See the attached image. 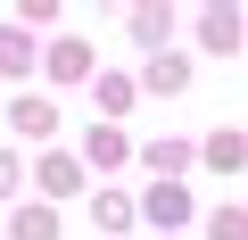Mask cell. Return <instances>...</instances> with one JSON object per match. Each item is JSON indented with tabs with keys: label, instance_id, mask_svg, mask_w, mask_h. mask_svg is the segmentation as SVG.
<instances>
[{
	"label": "cell",
	"instance_id": "cell-1",
	"mask_svg": "<svg viewBox=\"0 0 248 240\" xmlns=\"http://www.w3.org/2000/svg\"><path fill=\"white\" fill-rule=\"evenodd\" d=\"M9 133H17V141H50V133H58V108H50L42 91H17V99H9Z\"/></svg>",
	"mask_w": 248,
	"mask_h": 240
},
{
	"label": "cell",
	"instance_id": "cell-2",
	"mask_svg": "<svg viewBox=\"0 0 248 240\" xmlns=\"http://www.w3.org/2000/svg\"><path fill=\"white\" fill-rule=\"evenodd\" d=\"M199 42H207L215 58H232V50L248 42V17H240V9H199Z\"/></svg>",
	"mask_w": 248,
	"mask_h": 240
},
{
	"label": "cell",
	"instance_id": "cell-3",
	"mask_svg": "<svg viewBox=\"0 0 248 240\" xmlns=\"http://www.w3.org/2000/svg\"><path fill=\"white\" fill-rule=\"evenodd\" d=\"M141 215H149L157 232H174V224H190V191H182V182H149V199H141Z\"/></svg>",
	"mask_w": 248,
	"mask_h": 240
},
{
	"label": "cell",
	"instance_id": "cell-4",
	"mask_svg": "<svg viewBox=\"0 0 248 240\" xmlns=\"http://www.w3.org/2000/svg\"><path fill=\"white\" fill-rule=\"evenodd\" d=\"M141 83H149V91H190V58H182V50H149Z\"/></svg>",
	"mask_w": 248,
	"mask_h": 240
},
{
	"label": "cell",
	"instance_id": "cell-5",
	"mask_svg": "<svg viewBox=\"0 0 248 240\" xmlns=\"http://www.w3.org/2000/svg\"><path fill=\"white\" fill-rule=\"evenodd\" d=\"M199 166H215V174H240V166H248V141L223 125V133H207V141H199Z\"/></svg>",
	"mask_w": 248,
	"mask_h": 240
},
{
	"label": "cell",
	"instance_id": "cell-6",
	"mask_svg": "<svg viewBox=\"0 0 248 240\" xmlns=\"http://www.w3.org/2000/svg\"><path fill=\"white\" fill-rule=\"evenodd\" d=\"M33 182H42V199H75V191H83V166H75V158H58V149H50V158H42V166H33Z\"/></svg>",
	"mask_w": 248,
	"mask_h": 240
},
{
	"label": "cell",
	"instance_id": "cell-7",
	"mask_svg": "<svg viewBox=\"0 0 248 240\" xmlns=\"http://www.w3.org/2000/svg\"><path fill=\"white\" fill-rule=\"evenodd\" d=\"M42 66H50L58 83H83V75H91V42H50V50H42Z\"/></svg>",
	"mask_w": 248,
	"mask_h": 240
},
{
	"label": "cell",
	"instance_id": "cell-8",
	"mask_svg": "<svg viewBox=\"0 0 248 240\" xmlns=\"http://www.w3.org/2000/svg\"><path fill=\"white\" fill-rule=\"evenodd\" d=\"M33 58H42V50H33V33H25V25L0 33V75H17V83H25V75H33Z\"/></svg>",
	"mask_w": 248,
	"mask_h": 240
},
{
	"label": "cell",
	"instance_id": "cell-9",
	"mask_svg": "<svg viewBox=\"0 0 248 240\" xmlns=\"http://www.w3.org/2000/svg\"><path fill=\"white\" fill-rule=\"evenodd\" d=\"M83 158H91V166H124V158H133V141H124L116 125H91V133H83Z\"/></svg>",
	"mask_w": 248,
	"mask_h": 240
},
{
	"label": "cell",
	"instance_id": "cell-10",
	"mask_svg": "<svg viewBox=\"0 0 248 240\" xmlns=\"http://www.w3.org/2000/svg\"><path fill=\"white\" fill-rule=\"evenodd\" d=\"M9 240H58V207H17L9 215Z\"/></svg>",
	"mask_w": 248,
	"mask_h": 240
},
{
	"label": "cell",
	"instance_id": "cell-11",
	"mask_svg": "<svg viewBox=\"0 0 248 240\" xmlns=\"http://www.w3.org/2000/svg\"><path fill=\"white\" fill-rule=\"evenodd\" d=\"M190 158H199L190 141H149V149H141V166H149V174H182Z\"/></svg>",
	"mask_w": 248,
	"mask_h": 240
},
{
	"label": "cell",
	"instance_id": "cell-12",
	"mask_svg": "<svg viewBox=\"0 0 248 240\" xmlns=\"http://www.w3.org/2000/svg\"><path fill=\"white\" fill-rule=\"evenodd\" d=\"M166 33H174V17H166V9H133V42H149V50H157Z\"/></svg>",
	"mask_w": 248,
	"mask_h": 240
},
{
	"label": "cell",
	"instance_id": "cell-13",
	"mask_svg": "<svg viewBox=\"0 0 248 240\" xmlns=\"http://www.w3.org/2000/svg\"><path fill=\"white\" fill-rule=\"evenodd\" d=\"M207 240H248V207H215L207 215Z\"/></svg>",
	"mask_w": 248,
	"mask_h": 240
},
{
	"label": "cell",
	"instance_id": "cell-14",
	"mask_svg": "<svg viewBox=\"0 0 248 240\" xmlns=\"http://www.w3.org/2000/svg\"><path fill=\"white\" fill-rule=\"evenodd\" d=\"M91 215H99L108 232H124V224H133V199H116V191H99V199H91Z\"/></svg>",
	"mask_w": 248,
	"mask_h": 240
},
{
	"label": "cell",
	"instance_id": "cell-15",
	"mask_svg": "<svg viewBox=\"0 0 248 240\" xmlns=\"http://www.w3.org/2000/svg\"><path fill=\"white\" fill-rule=\"evenodd\" d=\"M99 108L124 116V108H133V83H124V75H99Z\"/></svg>",
	"mask_w": 248,
	"mask_h": 240
},
{
	"label": "cell",
	"instance_id": "cell-16",
	"mask_svg": "<svg viewBox=\"0 0 248 240\" xmlns=\"http://www.w3.org/2000/svg\"><path fill=\"white\" fill-rule=\"evenodd\" d=\"M9 191H17V158L0 149V199H9Z\"/></svg>",
	"mask_w": 248,
	"mask_h": 240
}]
</instances>
